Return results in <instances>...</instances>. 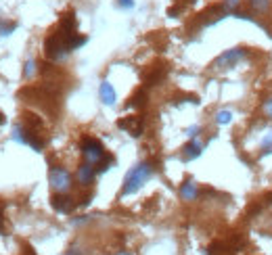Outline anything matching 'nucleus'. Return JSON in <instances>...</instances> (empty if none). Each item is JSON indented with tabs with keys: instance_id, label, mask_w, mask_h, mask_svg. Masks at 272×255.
<instances>
[{
	"instance_id": "5",
	"label": "nucleus",
	"mask_w": 272,
	"mask_h": 255,
	"mask_svg": "<svg viewBox=\"0 0 272 255\" xmlns=\"http://www.w3.org/2000/svg\"><path fill=\"white\" fill-rule=\"evenodd\" d=\"M243 57H245V48H231V50H224L222 55L214 61V69H228V67H234Z\"/></svg>"
},
{
	"instance_id": "14",
	"label": "nucleus",
	"mask_w": 272,
	"mask_h": 255,
	"mask_svg": "<svg viewBox=\"0 0 272 255\" xmlns=\"http://www.w3.org/2000/svg\"><path fill=\"white\" fill-rule=\"evenodd\" d=\"M231 119H233V113L228 111V109H222V111H218V113H216V124H218V126H226V124H231Z\"/></svg>"
},
{
	"instance_id": "10",
	"label": "nucleus",
	"mask_w": 272,
	"mask_h": 255,
	"mask_svg": "<svg viewBox=\"0 0 272 255\" xmlns=\"http://www.w3.org/2000/svg\"><path fill=\"white\" fill-rule=\"evenodd\" d=\"M203 153V145L197 143L195 138H191V143L189 145H184L182 148V159L184 161H191V159H197V157Z\"/></svg>"
},
{
	"instance_id": "20",
	"label": "nucleus",
	"mask_w": 272,
	"mask_h": 255,
	"mask_svg": "<svg viewBox=\"0 0 272 255\" xmlns=\"http://www.w3.org/2000/svg\"><path fill=\"white\" fill-rule=\"evenodd\" d=\"M187 134H189V138H197V136L201 134V126H193V128H189V130H187Z\"/></svg>"
},
{
	"instance_id": "7",
	"label": "nucleus",
	"mask_w": 272,
	"mask_h": 255,
	"mask_svg": "<svg viewBox=\"0 0 272 255\" xmlns=\"http://www.w3.org/2000/svg\"><path fill=\"white\" fill-rule=\"evenodd\" d=\"M52 207H55L59 214H69L76 207V203H74V199L65 197L63 192H57V195L52 197Z\"/></svg>"
},
{
	"instance_id": "13",
	"label": "nucleus",
	"mask_w": 272,
	"mask_h": 255,
	"mask_svg": "<svg viewBox=\"0 0 272 255\" xmlns=\"http://www.w3.org/2000/svg\"><path fill=\"white\" fill-rule=\"evenodd\" d=\"M249 6L256 13H268L270 11V0H249Z\"/></svg>"
},
{
	"instance_id": "24",
	"label": "nucleus",
	"mask_w": 272,
	"mask_h": 255,
	"mask_svg": "<svg viewBox=\"0 0 272 255\" xmlns=\"http://www.w3.org/2000/svg\"><path fill=\"white\" fill-rule=\"evenodd\" d=\"M4 121H6V117L2 115V113H0V126H2V124H4Z\"/></svg>"
},
{
	"instance_id": "21",
	"label": "nucleus",
	"mask_w": 272,
	"mask_h": 255,
	"mask_svg": "<svg viewBox=\"0 0 272 255\" xmlns=\"http://www.w3.org/2000/svg\"><path fill=\"white\" fill-rule=\"evenodd\" d=\"M264 113H266L268 119H272V99H268V101L264 103Z\"/></svg>"
},
{
	"instance_id": "17",
	"label": "nucleus",
	"mask_w": 272,
	"mask_h": 255,
	"mask_svg": "<svg viewBox=\"0 0 272 255\" xmlns=\"http://www.w3.org/2000/svg\"><path fill=\"white\" fill-rule=\"evenodd\" d=\"M143 101H145V92L143 90H138L132 99H130V103H128V107H140L143 105Z\"/></svg>"
},
{
	"instance_id": "1",
	"label": "nucleus",
	"mask_w": 272,
	"mask_h": 255,
	"mask_svg": "<svg viewBox=\"0 0 272 255\" xmlns=\"http://www.w3.org/2000/svg\"><path fill=\"white\" fill-rule=\"evenodd\" d=\"M153 176V168H151V163H147V161H143V163H138V165H134L132 170L128 172V176H126V180H124V188H121V197H126V195H132V192H136L143 184L151 178Z\"/></svg>"
},
{
	"instance_id": "8",
	"label": "nucleus",
	"mask_w": 272,
	"mask_h": 255,
	"mask_svg": "<svg viewBox=\"0 0 272 255\" xmlns=\"http://www.w3.org/2000/svg\"><path fill=\"white\" fill-rule=\"evenodd\" d=\"M99 96H101V101H103L105 105H109V107H113V105H116V101H117V94H116L113 86H111L107 80L101 82V86H99Z\"/></svg>"
},
{
	"instance_id": "9",
	"label": "nucleus",
	"mask_w": 272,
	"mask_h": 255,
	"mask_svg": "<svg viewBox=\"0 0 272 255\" xmlns=\"http://www.w3.org/2000/svg\"><path fill=\"white\" fill-rule=\"evenodd\" d=\"M94 176H96V170H94V165L90 163H82L80 168H78V182L84 184V186H88V184H92L94 180Z\"/></svg>"
},
{
	"instance_id": "2",
	"label": "nucleus",
	"mask_w": 272,
	"mask_h": 255,
	"mask_svg": "<svg viewBox=\"0 0 272 255\" xmlns=\"http://www.w3.org/2000/svg\"><path fill=\"white\" fill-rule=\"evenodd\" d=\"M44 52H46V57L50 61H63V59H67L69 52H72V48H69V40L59 32L50 34V36L46 38V42H44Z\"/></svg>"
},
{
	"instance_id": "22",
	"label": "nucleus",
	"mask_w": 272,
	"mask_h": 255,
	"mask_svg": "<svg viewBox=\"0 0 272 255\" xmlns=\"http://www.w3.org/2000/svg\"><path fill=\"white\" fill-rule=\"evenodd\" d=\"M117 4L121 8H134V0H117Z\"/></svg>"
},
{
	"instance_id": "3",
	"label": "nucleus",
	"mask_w": 272,
	"mask_h": 255,
	"mask_svg": "<svg viewBox=\"0 0 272 255\" xmlns=\"http://www.w3.org/2000/svg\"><path fill=\"white\" fill-rule=\"evenodd\" d=\"M82 157H84V161L86 163H90V165H101V161L105 159V146L101 145V140H96V138H90V136H86L82 140Z\"/></svg>"
},
{
	"instance_id": "23",
	"label": "nucleus",
	"mask_w": 272,
	"mask_h": 255,
	"mask_svg": "<svg viewBox=\"0 0 272 255\" xmlns=\"http://www.w3.org/2000/svg\"><path fill=\"white\" fill-rule=\"evenodd\" d=\"M67 255H80V251H78V249H69V253Z\"/></svg>"
},
{
	"instance_id": "16",
	"label": "nucleus",
	"mask_w": 272,
	"mask_h": 255,
	"mask_svg": "<svg viewBox=\"0 0 272 255\" xmlns=\"http://www.w3.org/2000/svg\"><path fill=\"white\" fill-rule=\"evenodd\" d=\"M268 153H272V130L262 138V155H268Z\"/></svg>"
},
{
	"instance_id": "18",
	"label": "nucleus",
	"mask_w": 272,
	"mask_h": 255,
	"mask_svg": "<svg viewBox=\"0 0 272 255\" xmlns=\"http://www.w3.org/2000/svg\"><path fill=\"white\" fill-rule=\"evenodd\" d=\"M17 23H8V25H0V36H11V32H15Z\"/></svg>"
},
{
	"instance_id": "15",
	"label": "nucleus",
	"mask_w": 272,
	"mask_h": 255,
	"mask_svg": "<svg viewBox=\"0 0 272 255\" xmlns=\"http://www.w3.org/2000/svg\"><path fill=\"white\" fill-rule=\"evenodd\" d=\"M222 6H224V11H226L228 15H233V13H236V11H239V6H241V0H224V2H222Z\"/></svg>"
},
{
	"instance_id": "4",
	"label": "nucleus",
	"mask_w": 272,
	"mask_h": 255,
	"mask_svg": "<svg viewBox=\"0 0 272 255\" xmlns=\"http://www.w3.org/2000/svg\"><path fill=\"white\" fill-rule=\"evenodd\" d=\"M48 182L57 192H67L72 188V174L65 168H61V165H52L48 172Z\"/></svg>"
},
{
	"instance_id": "11",
	"label": "nucleus",
	"mask_w": 272,
	"mask_h": 255,
	"mask_svg": "<svg viewBox=\"0 0 272 255\" xmlns=\"http://www.w3.org/2000/svg\"><path fill=\"white\" fill-rule=\"evenodd\" d=\"M197 195H199V188H197L195 180H191V178L184 180V184L180 186V197H182V201H195Z\"/></svg>"
},
{
	"instance_id": "12",
	"label": "nucleus",
	"mask_w": 272,
	"mask_h": 255,
	"mask_svg": "<svg viewBox=\"0 0 272 255\" xmlns=\"http://www.w3.org/2000/svg\"><path fill=\"white\" fill-rule=\"evenodd\" d=\"M11 136H13L15 143H19V145H28V130H25V128H21V126H15Z\"/></svg>"
},
{
	"instance_id": "19",
	"label": "nucleus",
	"mask_w": 272,
	"mask_h": 255,
	"mask_svg": "<svg viewBox=\"0 0 272 255\" xmlns=\"http://www.w3.org/2000/svg\"><path fill=\"white\" fill-rule=\"evenodd\" d=\"M34 72H36V63H34V61L30 59L28 63H25V69H23V75L25 77H32L34 75Z\"/></svg>"
},
{
	"instance_id": "6",
	"label": "nucleus",
	"mask_w": 272,
	"mask_h": 255,
	"mask_svg": "<svg viewBox=\"0 0 272 255\" xmlns=\"http://www.w3.org/2000/svg\"><path fill=\"white\" fill-rule=\"evenodd\" d=\"M117 128L119 130H126L130 136L138 138L140 134H143V119H140L138 115H132V117H124L117 121Z\"/></svg>"
}]
</instances>
